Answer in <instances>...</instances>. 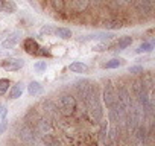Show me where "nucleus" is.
Returning a JSON list of instances; mask_svg holds the SVG:
<instances>
[{
  "label": "nucleus",
  "instance_id": "f257e3e1",
  "mask_svg": "<svg viewBox=\"0 0 155 146\" xmlns=\"http://www.w3.org/2000/svg\"><path fill=\"white\" fill-rule=\"evenodd\" d=\"M21 37H23V32H21L20 29L12 31V32L6 37V40L2 41V49H12L14 46L18 44V41L21 40Z\"/></svg>",
  "mask_w": 155,
  "mask_h": 146
},
{
  "label": "nucleus",
  "instance_id": "f03ea898",
  "mask_svg": "<svg viewBox=\"0 0 155 146\" xmlns=\"http://www.w3.org/2000/svg\"><path fill=\"white\" fill-rule=\"evenodd\" d=\"M23 65H25V61L21 58H8L2 61V68H5L6 71H17Z\"/></svg>",
  "mask_w": 155,
  "mask_h": 146
},
{
  "label": "nucleus",
  "instance_id": "7ed1b4c3",
  "mask_svg": "<svg viewBox=\"0 0 155 146\" xmlns=\"http://www.w3.org/2000/svg\"><path fill=\"white\" fill-rule=\"evenodd\" d=\"M116 35L113 32H96V34H90V35H85V37H81L79 41L81 43H87V41H93V40H102V41H108V40H113Z\"/></svg>",
  "mask_w": 155,
  "mask_h": 146
},
{
  "label": "nucleus",
  "instance_id": "20e7f679",
  "mask_svg": "<svg viewBox=\"0 0 155 146\" xmlns=\"http://www.w3.org/2000/svg\"><path fill=\"white\" fill-rule=\"evenodd\" d=\"M59 105H61V110H62L65 114H70V113L74 110V107H76V101H74L73 96L64 95V96L59 99Z\"/></svg>",
  "mask_w": 155,
  "mask_h": 146
},
{
  "label": "nucleus",
  "instance_id": "39448f33",
  "mask_svg": "<svg viewBox=\"0 0 155 146\" xmlns=\"http://www.w3.org/2000/svg\"><path fill=\"white\" fill-rule=\"evenodd\" d=\"M23 47H25V50L28 52V53H31V55H38V52H40V44L34 40V38H26L25 40V43H23Z\"/></svg>",
  "mask_w": 155,
  "mask_h": 146
},
{
  "label": "nucleus",
  "instance_id": "423d86ee",
  "mask_svg": "<svg viewBox=\"0 0 155 146\" xmlns=\"http://www.w3.org/2000/svg\"><path fill=\"white\" fill-rule=\"evenodd\" d=\"M23 91H25V84L23 82H17L9 90V99H18V98H21Z\"/></svg>",
  "mask_w": 155,
  "mask_h": 146
},
{
  "label": "nucleus",
  "instance_id": "0eeeda50",
  "mask_svg": "<svg viewBox=\"0 0 155 146\" xmlns=\"http://www.w3.org/2000/svg\"><path fill=\"white\" fill-rule=\"evenodd\" d=\"M131 43H132V38L128 37V35H125V37L119 38V41H117L111 49H113V50H125L128 46H131Z\"/></svg>",
  "mask_w": 155,
  "mask_h": 146
},
{
  "label": "nucleus",
  "instance_id": "6e6552de",
  "mask_svg": "<svg viewBox=\"0 0 155 146\" xmlns=\"http://www.w3.org/2000/svg\"><path fill=\"white\" fill-rule=\"evenodd\" d=\"M68 68H70V71H73V73H85V71L88 70L87 64L79 62V61H74V62H71Z\"/></svg>",
  "mask_w": 155,
  "mask_h": 146
},
{
  "label": "nucleus",
  "instance_id": "1a4fd4ad",
  "mask_svg": "<svg viewBox=\"0 0 155 146\" xmlns=\"http://www.w3.org/2000/svg\"><path fill=\"white\" fill-rule=\"evenodd\" d=\"M123 62H125V59H123V58H113V59H110V61L104 62V64H102V67H104V68H117V67L123 65Z\"/></svg>",
  "mask_w": 155,
  "mask_h": 146
},
{
  "label": "nucleus",
  "instance_id": "9d476101",
  "mask_svg": "<svg viewBox=\"0 0 155 146\" xmlns=\"http://www.w3.org/2000/svg\"><path fill=\"white\" fill-rule=\"evenodd\" d=\"M41 90H43V87H41V84H40L38 81H31L29 85H28V91H29L31 96H37V95H40Z\"/></svg>",
  "mask_w": 155,
  "mask_h": 146
},
{
  "label": "nucleus",
  "instance_id": "9b49d317",
  "mask_svg": "<svg viewBox=\"0 0 155 146\" xmlns=\"http://www.w3.org/2000/svg\"><path fill=\"white\" fill-rule=\"evenodd\" d=\"M55 34L61 38V40H70L71 38V31L70 29H67V28H56L55 29Z\"/></svg>",
  "mask_w": 155,
  "mask_h": 146
},
{
  "label": "nucleus",
  "instance_id": "f8f14e48",
  "mask_svg": "<svg viewBox=\"0 0 155 146\" xmlns=\"http://www.w3.org/2000/svg\"><path fill=\"white\" fill-rule=\"evenodd\" d=\"M2 8L5 9V12H8V14H12V12H15V9H17V5L14 3V0H6V2L2 5Z\"/></svg>",
  "mask_w": 155,
  "mask_h": 146
},
{
  "label": "nucleus",
  "instance_id": "ddd939ff",
  "mask_svg": "<svg viewBox=\"0 0 155 146\" xmlns=\"http://www.w3.org/2000/svg\"><path fill=\"white\" fill-rule=\"evenodd\" d=\"M153 49V44L152 43H141L137 49H135V53H147Z\"/></svg>",
  "mask_w": 155,
  "mask_h": 146
},
{
  "label": "nucleus",
  "instance_id": "4468645a",
  "mask_svg": "<svg viewBox=\"0 0 155 146\" xmlns=\"http://www.w3.org/2000/svg\"><path fill=\"white\" fill-rule=\"evenodd\" d=\"M9 85H11L9 79H5V78L0 79V96H3V95L9 90Z\"/></svg>",
  "mask_w": 155,
  "mask_h": 146
},
{
  "label": "nucleus",
  "instance_id": "2eb2a0df",
  "mask_svg": "<svg viewBox=\"0 0 155 146\" xmlns=\"http://www.w3.org/2000/svg\"><path fill=\"white\" fill-rule=\"evenodd\" d=\"M52 34H55V28L50 26V25H46V26H43V28L40 29V35H41V37H49V35H52Z\"/></svg>",
  "mask_w": 155,
  "mask_h": 146
},
{
  "label": "nucleus",
  "instance_id": "dca6fc26",
  "mask_svg": "<svg viewBox=\"0 0 155 146\" xmlns=\"http://www.w3.org/2000/svg\"><path fill=\"white\" fill-rule=\"evenodd\" d=\"M46 67H47L46 61H40V62H37V64L34 65V68H35L37 71H44V70H46Z\"/></svg>",
  "mask_w": 155,
  "mask_h": 146
},
{
  "label": "nucleus",
  "instance_id": "f3484780",
  "mask_svg": "<svg viewBox=\"0 0 155 146\" xmlns=\"http://www.w3.org/2000/svg\"><path fill=\"white\" fill-rule=\"evenodd\" d=\"M38 126H40V131L41 132H46V131L50 129V126H49V123H46V120H40L38 122Z\"/></svg>",
  "mask_w": 155,
  "mask_h": 146
},
{
  "label": "nucleus",
  "instance_id": "a211bd4d",
  "mask_svg": "<svg viewBox=\"0 0 155 146\" xmlns=\"http://www.w3.org/2000/svg\"><path fill=\"white\" fill-rule=\"evenodd\" d=\"M8 128V120L6 119H2V122H0V135H2Z\"/></svg>",
  "mask_w": 155,
  "mask_h": 146
},
{
  "label": "nucleus",
  "instance_id": "6ab92c4d",
  "mask_svg": "<svg viewBox=\"0 0 155 146\" xmlns=\"http://www.w3.org/2000/svg\"><path fill=\"white\" fill-rule=\"evenodd\" d=\"M6 114H8V108H6V105H5V104H0V117L5 119Z\"/></svg>",
  "mask_w": 155,
  "mask_h": 146
},
{
  "label": "nucleus",
  "instance_id": "aec40b11",
  "mask_svg": "<svg viewBox=\"0 0 155 146\" xmlns=\"http://www.w3.org/2000/svg\"><path fill=\"white\" fill-rule=\"evenodd\" d=\"M143 71V67L141 65H134V67H129V73H140Z\"/></svg>",
  "mask_w": 155,
  "mask_h": 146
},
{
  "label": "nucleus",
  "instance_id": "412c9836",
  "mask_svg": "<svg viewBox=\"0 0 155 146\" xmlns=\"http://www.w3.org/2000/svg\"><path fill=\"white\" fill-rule=\"evenodd\" d=\"M107 43H102V44H97L96 47H94V50H97V52H102V50H107Z\"/></svg>",
  "mask_w": 155,
  "mask_h": 146
},
{
  "label": "nucleus",
  "instance_id": "4be33fe9",
  "mask_svg": "<svg viewBox=\"0 0 155 146\" xmlns=\"http://www.w3.org/2000/svg\"><path fill=\"white\" fill-rule=\"evenodd\" d=\"M0 6H2V0H0Z\"/></svg>",
  "mask_w": 155,
  "mask_h": 146
}]
</instances>
